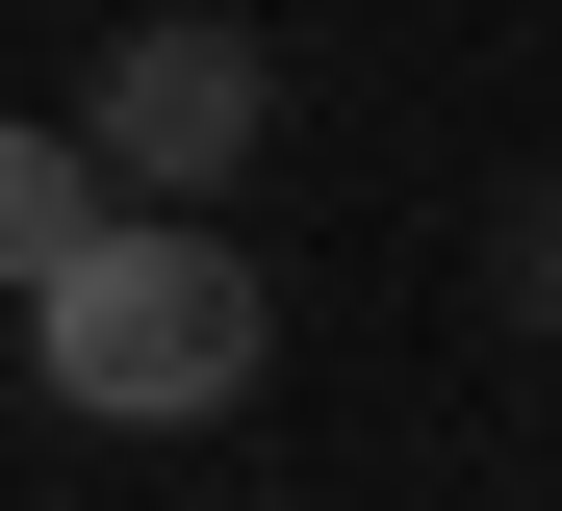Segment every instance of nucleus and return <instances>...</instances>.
<instances>
[{
	"mask_svg": "<svg viewBox=\"0 0 562 511\" xmlns=\"http://www.w3.org/2000/svg\"><path fill=\"white\" fill-rule=\"evenodd\" d=\"M77 129H103L128 204H205V179H256V129H281V52L231 26V0H154V26L103 52V102H77Z\"/></svg>",
	"mask_w": 562,
	"mask_h": 511,
	"instance_id": "f03ea898",
	"label": "nucleus"
},
{
	"mask_svg": "<svg viewBox=\"0 0 562 511\" xmlns=\"http://www.w3.org/2000/svg\"><path fill=\"white\" fill-rule=\"evenodd\" d=\"M128 231V179H103V129H0V307H52L77 256Z\"/></svg>",
	"mask_w": 562,
	"mask_h": 511,
	"instance_id": "7ed1b4c3",
	"label": "nucleus"
},
{
	"mask_svg": "<svg viewBox=\"0 0 562 511\" xmlns=\"http://www.w3.org/2000/svg\"><path fill=\"white\" fill-rule=\"evenodd\" d=\"M26 384L77 409V435H231V409L281 384V281L231 256V204H128V231L26 307Z\"/></svg>",
	"mask_w": 562,
	"mask_h": 511,
	"instance_id": "f257e3e1",
	"label": "nucleus"
},
{
	"mask_svg": "<svg viewBox=\"0 0 562 511\" xmlns=\"http://www.w3.org/2000/svg\"><path fill=\"white\" fill-rule=\"evenodd\" d=\"M486 307H512V333H562V179H512V231H486Z\"/></svg>",
	"mask_w": 562,
	"mask_h": 511,
	"instance_id": "20e7f679",
	"label": "nucleus"
}]
</instances>
